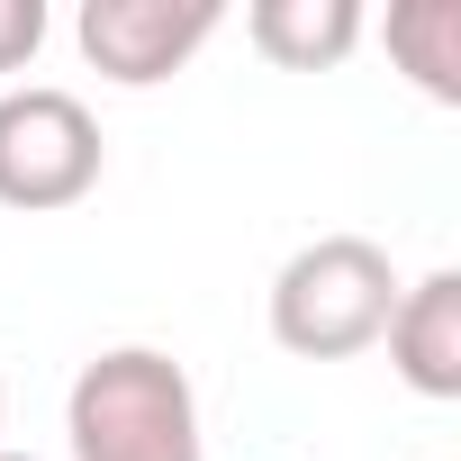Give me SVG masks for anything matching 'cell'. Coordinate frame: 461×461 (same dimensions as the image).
<instances>
[{
  "label": "cell",
  "mask_w": 461,
  "mask_h": 461,
  "mask_svg": "<svg viewBox=\"0 0 461 461\" xmlns=\"http://www.w3.org/2000/svg\"><path fill=\"white\" fill-rule=\"evenodd\" d=\"M64 443H73V461H199L208 452L199 389H190V371L172 353L118 344V353H100V362L73 371Z\"/></svg>",
  "instance_id": "1"
},
{
  "label": "cell",
  "mask_w": 461,
  "mask_h": 461,
  "mask_svg": "<svg viewBox=\"0 0 461 461\" xmlns=\"http://www.w3.org/2000/svg\"><path fill=\"white\" fill-rule=\"evenodd\" d=\"M217 0H82V55L91 73H109L118 91H145V82H172L208 37H217Z\"/></svg>",
  "instance_id": "4"
},
{
  "label": "cell",
  "mask_w": 461,
  "mask_h": 461,
  "mask_svg": "<svg viewBox=\"0 0 461 461\" xmlns=\"http://www.w3.org/2000/svg\"><path fill=\"white\" fill-rule=\"evenodd\" d=\"M389 55L425 100H461V0H407L389 10Z\"/></svg>",
  "instance_id": "7"
},
{
  "label": "cell",
  "mask_w": 461,
  "mask_h": 461,
  "mask_svg": "<svg viewBox=\"0 0 461 461\" xmlns=\"http://www.w3.org/2000/svg\"><path fill=\"white\" fill-rule=\"evenodd\" d=\"M0 407H10V398H0Z\"/></svg>",
  "instance_id": "10"
},
{
  "label": "cell",
  "mask_w": 461,
  "mask_h": 461,
  "mask_svg": "<svg viewBox=\"0 0 461 461\" xmlns=\"http://www.w3.org/2000/svg\"><path fill=\"white\" fill-rule=\"evenodd\" d=\"M398 290L407 281L389 272V254L371 236H317L272 281V344L299 362H353L389 335Z\"/></svg>",
  "instance_id": "2"
},
{
  "label": "cell",
  "mask_w": 461,
  "mask_h": 461,
  "mask_svg": "<svg viewBox=\"0 0 461 461\" xmlns=\"http://www.w3.org/2000/svg\"><path fill=\"white\" fill-rule=\"evenodd\" d=\"M245 37L281 64V73H335L362 46V0H254Z\"/></svg>",
  "instance_id": "6"
},
{
  "label": "cell",
  "mask_w": 461,
  "mask_h": 461,
  "mask_svg": "<svg viewBox=\"0 0 461 461\" xmlns=\"http://www.w3.org/2000/svg\"><path fill=\"white\" fill-rule=\"evenodd\" d=\"M389 371L416 389V398H461V272H425L398 290L389 308Z\"/></svg>",
  "instance_id": "5"
},
{
  "label": "cell",
  "mask_w": 461,
  "mask_h": 461,
  "mask_svg": "<svg viewBox=\"0 0 461 461\" xmlns=\"http://www.w3.org/2000/svg\"><path fill=\"white\" fill-rule=\"evenodd\" d=\"M0 461H37V452H0Z\"/></svg>",
  "instance_id": "9"
},
{
  "label": "cell",
  "mask_w": 461,
  "mask_h": 461,
  "mask_svg": "<svg viewBox=\"0 0 461 461\" xmlns=\"http://www.w3.org/2000/svg\"><path fill=\"white\" fill-rule=\"evenodd\" d=\"M37 46H46V0H0V73L37 64Z\"/></svg>",
  "instance_id": "8"
},
{
  "label": "cell",
  "mask_w": 461,
  "mask_h": 461,
  "mask_svg": "<svg viewBox=\"0 0 461 461\" xmlns=\"http://www.w3.org/2000/svg\"><path fill=\"white\" fill-rule=\"evenodd\" d=\"M100 118L55 91V82H28V91H0V208L19 217H55L73 199L100 190Z\"/></svg>",
  "instance_id": "3"
}]
</instances>
